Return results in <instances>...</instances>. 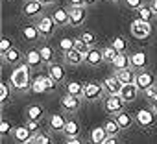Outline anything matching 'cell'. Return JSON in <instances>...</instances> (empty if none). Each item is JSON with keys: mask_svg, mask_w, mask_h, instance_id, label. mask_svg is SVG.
I'll return each mask as SVG.
<instances>
[{"mask_svg": "<svg viewBox=\"0 0 157 144\" xmlns=\"http://www.w3.org/2000/svg\"><path fill=\"white\" fill-rule=\"evenodd\" d=\"M107 137H109V135H107V131H105L104 126H102V127H94V129L91 131L89 140H91V144H104Z\"/></svg>", "mask_w": 157, "mask_h": 144, "instance_id": "obj_23", "label": "cell"}, {"mask_svg": "<svg viewBox=\"0 0 157 144\" xmlns=\"http://www.w3.org/2000/svg\"><path fill=\"white\" fill-rule=\"evenodd\" d=\"M124 104L126 102L120 98V94H107V98L104 102V109L109 115H117V113L124 111Z\"/></svg>", "mask_w": 157, "mask_h": 144, "instance_id": "obj_3", "label": "cell"}, {"mask_svg": "<svg viewBox=\"0 0 157 144\" xmlns=\"http://www.w3.org/2000/svg\"><path fill=\"white\" fill-rule=\"evenodd\" d=\"M135 85H137L139 91H146V89L155 85V76L151 74V72H148V70H140L135 76Z\"/></svg>", "mask_w": 157, "mask_h": 144, "instance_id": "obj_5", "label": "cell"}, {"mask_svg": "<svg viewBox=\"0 0 157 144\" xmlns=\"http://www.w3.org/2000/svg\"><path fill=\"white\" fill-rule=\"evenodd\" d=\"M150 8L153 9V13L157 15V0H151V4H150Z\"/></svg>", "mask_w": 157, "mask_h": 144, "instance_id": "obj_51", "label": "cell"}, {"mask_svg": "<svg viewBox=\"0 0 157 144\" xmlns=\"http://www.w3.org/2000/svg\"><path fill=\"white\" fill-rule=\"evenodd\" d=\"M104 144H118V138H117V135H109L107 138H105V142Z\"/></svg>", "mask_w": 157, "mask_h": 144, "instance_id": "obj_47", "label": "cell"}, {"mask_svg": "<svg viewBox=\"0 0 157 144\" xmlns=\"http://www.w3.org/2000/svg\"><path fill=\"white\" fill-rule=\"evenodd\" d=\"M32 89H33V93H37V94L46 93V89H44V83H43V78H41V76H37V78L32 81Z\"/></svg>", "mask_w": 157, "mask_h": 144, "instance_id": "obj_36", "label": "cell"}, {"mask_svg": "<svg viewBox=\"0 0 157 144\" xmlns=\"http://www.w3.org/2000/svg\"><path fill=\"white\" fill-rule=\"evenodd\" d=\"M151 111H153V113H157V102H153V104H151Z\"/></svg>", "mask_w": 157, "mask_h": 144, "instance_id": "obj_53", "label": "cell"}, {"mask_svg": "<svg viewBox=\"0 0 157 144\" xmlns=\"http://www.w3.org/2000/svg\"><path fill=\"white\" fill-rule=\"evenodd\" d=\"M10 85L15 89V91H24L28 85H30V66L24 63V65H17L10 76Z\"/></svg>", "mask_w": 157, "mask_h": 144, "instance_id": "obj_1", "label": "cell"}, {"mask_svg": "<svg viewBox=\"0 0 157 144\" xmlns=\"http://www.w3.org/2000/svg\"><path fill=\"white\" fill-rule=\"evenodd\" d=\"M8 98H10V85L2 83V85H0V104H6Z\"/></svg>", "mask_w": 157, "mask_h": 144, "instance_id": "obj_39", "label": "cell"}, {"mask_svg": "<svg viewBox=\"0 0 157 144\" xmlns=\"http://www.w3.org/2000/svg\"><path fill=\"white\" fill-rule=\"evenodd\" d=\"M124 2L129 9H139L140 6H144V0H124Z\"/></svg>", "mask_w": 157, "mask_h": 144, "instance_id": "obj_42", "label": "cell"}, {"mask_svg": "<svg viewBox=\"0 0 157 144\" xmlns=\"http://www.w3.org/2000/svg\"><path fill=\"white\" fill-rule=\"evenodd\" d=\"M67 93L78 98H83V85L80 81H68L67 83Z\"/></svg>", "mask_w": 157, "mask_h": 144, "instance_id": "obj_28", "label": "cell"}, {"mask_svg": "<svg viewBox=\"0 0 157 144\" xmlns=\"http://www.w3.org/2000/svg\"><path fill=\"white\" fill-rule=\"evenodd\" d=\"M115 120L118 122L120 129H128V127L133 124V116H131L129 113H126V111H120V113H117V115H115Z\"/></svg>", "mask_w": 157, "mask_h": 144, "instance_id": "obj_26", "label": "cell"}, {"mask_svg": "<svg viewBox=\"0 0 157 144\" xmlns=\"http://www.w3.org/2000/svg\"><path fill=\"white\" fill-rule=\"evenodd\" d=\"M129 32L135 39H146L151 35V22H144L140 19H135L129 24Z\"/></svg>", "mask_w": 157, "mask_h": 144, "instance_id": "obj_2", "label": "cell"}, {"mask_svg": "<svg viewBox=\"0 0 157 144\" xmlns=\"http://www.w3.org/2000/svg\"><path fill=\"white\" fill-rule=\"evenodd\" d=\"M65 144H83V140L80 137H67V142Z\"/></svg>", "mask_w": 157, "mask_h": 144, "instance_id": "obj_46", "label": "cell"}, {"mask_svg": "<svg viewBox=\"0 0 157 144\" xmlns=\"http://www.w3.org/2000/svg\"><path fill=\"white\" fill-rule=\"evenodd\" d=\"M104 94V85L96 83V81H89L83 85V98L87 102H94V100H100Z\"/></svg>", "mask_w": 157, "mask_h": 144, "instance_id": "obj_4", "label": "cell"}, {"mask_svg": "<svg viewBox=\"0 0 157 144\" xmlns=\"http://www.w3.org/2000/svg\"><path fill=\"white\" fill-rule=\"evenodd\" d=\"M10 48H13V46H11V41H10L8 37H4L2 43H0V54H6Z\"/></svg>", "mask_w": 157, "mask_h": 144, "instance_id": "obj_43", "label": "cell"}, {"mask_svg": "<svg viewBox=\"0 0 157 144\" xmlns=\"http://www.w3.org/2000/svg\"><path fill=\"white\" fill-rule=\"evenodd\" d=\"M35 26H37V30L41 32V35H43V37H50V35L54 33V30H56V26H57V24L54 22V19H52V17L43 15V17H39V19H37Z\"/></svg>", "mask_w": 157, "mask_h": 144, "instance_id": "obj_6", "label": "cell"}, {"mask_svg": "<svg viewBox=\"0 0 157 144\" xmlns=\"http://www.w3.org/2000/svg\"><path fill=\"white\" fill-rule=\"evenodd\" d=\"M43 9H44V6L39 2V0H28V2L24 4V8H22L24 15H26V17H30V19L43 15Z\"/></svg>", "mask_w": 157, "mask_h": 144, "instance_id": "obj_9", "label": "cell"}, {"mask_svg": "<svg viewBox=\"0 0 157 144\" xmlns=\"http://www.w3.org/2000/svg\"><path fill=\"white\" fill-rule=\"evenodd\" d=\"M98 0H85V6H93V4H96Z\"/></svg>", "mask_w": 157, "mask_h": 144, "instance_id": "obj_52", "label": "cell"}, {"mask_svg": "<svg viewBox=\"0 0 157 144\" xmlns=\"http://www.w3.org/2000/svg\"><path fill=\"white\" fill-rule=\"evenodd\" d=\"M21 57H22V54H21V50L19 48H10L6 54H2V59L6 61V63H10V65H19L21 63Z\"/></svg>", "mask_w": 157, "mask_h": 144, "instance_id": "obj_24", "label": "cell"}, {"mask_svg": "<svg viewBox=\"0 0 157 144\" xmlns=\"http://www.w3.org/2000/svg\"><path fill=\"white\" fill-rule=\"evenodd\" d=\"M68 15H70V26H82L85 22V8L83 6H70L68 8Z\"/></svg>", "mask_w": 157, "mask_h": 144, "instance_id": "obj_7", "label": "cell"}, {"mask_svg": "<svg viewBox=\"0 0 157 144\" xmlns=\"http://www.w3.org/2000/svg\"><path fill=\"white\" fill-rule=\"evenodd\" d=\"M41 78H43V83H44V89H46V93L54 91V85H56V81L50 78V74H44V76H41Z\"/></svg>", "mask_w": 157, "mask_h": 144, "instance_id": "obj_41", "label": "cell"}, {"mask_svg": "<svg viewBox=\"0 0 157 144\" xmlns=\"http://www.w3.org/2000/svg\"><path fill=\"white\" fill-rule=\"evenodd\" d=\"M135 120H137L139 126L150 127V126L153 124V111H150V109H140V111L135 115Z\"/></svg>", "mask_w": 157, "mask_h": 144, "instance_id": "obj_16", "label": "cell"}, {"mask_svg": "<svg viewBox=\"0 0 157 144\" xmlns=\"http://www.w3.org/2000/svg\"><path fill=\"white\" fill-rule=\"evenodd\" d=\"M63 59H65V63H68L72 66H78V65H82L85 61V54H82L80 50L72 48L68 52H63Z\"/></svg>", "mask_w": 157, "mask_h": 144, "instance_id": "obj_10", "label": "cell"}, {"mask_svg": "<svg viewBox=\"0 0 157 144\" xmlns=\"http://www.w3.org/2000/svg\"><path fill=\"white\" fill-rule=\"evenodd\" d=\"M144 93H146V98L150 100V98H151V96H153V94L157 93V89H155V85H153V87H150V89H146Z\"/></svg>", "mask_w": 157, "mask_h": 144, "instance_id": "obj_48", "label": "cell"}, {"mask_svg": "<svg viewBox=\"0 0 157 144\" xmlns=\"http://www.w3.org/2000/svg\"><path fill=\"white\" fill-rule=\"evenodd\" d=\"M80 37H82V39H83L89 46H94V44H96V35H94L93 32H83Z\"/></svg>", "mask_w": 157, "mask_h": 144, "instance_id": "obj_40", "label": "cell"}, {"mask_svg": "<svg viewBox=\"0 0 157 144\" xmlns=\"http://www.w3.org/2000/svg\"><path fill=\"white\" fill-rule=\"evenodd\" d=\"M63 133H65L67 137H78V135H80V124H78L76 120H72V118H70V120H67Z\"/></svg>", "mask_w": 157, "mask_h": 144, "instance_id": "obj_27", "label": "cell"}, {"mask_svg": "<svg viewBox=\"0 0 157 144\" xmlns=\"http://www.w3.org/2000/svg\"><path fill=\"white\" fill-rule=\"evenodd\" d=\"M26 65H28L30 68H37V66H41V65H43L41 52H39L37 48H32V50H28V52H26Z\"/></svg>", "mask_w": 157, "mask_h": 144, "instance_id": "obj_17", "label": "cell"}, {"mask_svg": "<svg viewBox=\"0 0 157 144\" xmlns=\"http://www.w3.org/2000/svg\"><path fill=\"white\" fill-rule=\"evenodd\" d=\"M117 50L113 48V46H105L104 50H102V57H104V63H113L115 61V57H117Z\"/></svg>", "mask_w": 157, "mask_h": 144, "instance_id": "obj_33", "label": "cell"}, {"mask_svg": "<svg viewBox=\"0 0 157 144\" xmlns=\"http://www.w3.org/2000/svg\"><path fill=\"white\" fill-rule=\"evenodd\" d=\"M48 74H50V78L56 81V83H59V81H63L65 80V66L63 65H59V63H50L48 65Z\"/></svg>", "mask_w": 157, "mask_h": 144, "instance_id": "obj_14", "label": "cell"}, {"mask_svg": "<svg viewBox=\"0 0 157 144\" xmlns=\"http://www.w3.org/2000/svg\"><path fill=\"white\" fill-rule=\"evenodd\" d=\"M24 144H37V142H35V138H32V140H28V142H24Z\"/></svg>", "mask_w": 157, "mask_h": 144, "instance_id": "obj_54", "label": "cell"}, {"mask_svg": "<svg viewBox=\"0 0 157 144\" xmlns=\"http://www.w3.org/2000/svg\"><path fill=\"white\" fill-rule=\"evenodd\" d=\"M111 65H113V68H115V70L129 68V66H131V57H129V55H126L124 52H120V54H117V57H115V61H113Z\"/></svg>", "mask_w": 157, "mask_h": 144, "instance_id": "obj_22", "label": "cell"}, {"mask_svg": "<svg viewBox=\"0 0 157 144\" xmlns=\"http://www.w3.org/2000/svg\"><path fill=\"white\" fill-rule=\"evenodd\" d=\"M137 15H139V19L140 21H144V22H150L151 19H153V9L150 8V6H140L139 9H137Z\"/></svg>", "mask_w": 157, "mask_h": 144, "instance_id": "obj_30", "label": "cell"}, {"mask_svg": "<svg viewBox=\"0 0 157 144\" xmlns=\"http://www.w3.org/2000/svg\"><path fill=\"white\" fill-rule=\"evenodd\" d=\"M137 94H139V89H137V85H135V83L122 85V89H120V98H122L126 104L135 102V100H137Z\"/></svg>", "mask_w": 157, "mask_h": 144, "instance_id": "obj_12", "label": "cell"}, {"mask_svg": "<svg viewBox=\"0 0 157 144\" xmlns=\"http://www.w3.org/2000/svg\"><path fill=\"white\" fill-rule=\"evenodd\" d=\"M74 48H76V50H80L82 54H87V52L91 50V46H89V44H87V43H85V41H83L82 37L74 39Z\"/></svg>", "mask_w": 157, "mask_h": 144, "instance_id": "obj_35", "label": "cell"}, {"mask_svg": "<svg viewBox=\"0 0 157 144\" xmlns=\"http://www.w3.org/2000/svg\"><path fill=\"white\" fill-rule=\"evenodd\" d=\"M111 46L120 54V52H124V50H126L128 43H126V39H124V37H115V39H113V43H111Z\"/></svg>", "mask_w": 157, "mask_h": 144, "instance_id": "obj_34", "label": "cell"}, {"mask_svg": "<svg viewBox=\"0 0 157 144\" xmlns=\"http://www.w3.org/2000/svg\"><path fill=\"white\" fill-rule=\"evenodd\" d=\"M80 105H82L80 98H78V96H72V94H68V93L61 98V107H63V111H67V113H76L78 109H80Z\"/></svg>", "mask_w": 157, "mask_h": 144, "instance_id": "obj_8", "label": "cell"}, {"mask_svg": "<svg viewBox=\"0 0 157 144\" xmlns=\"http://www.w3.org/2000/svg\"><path fill=\"white\" fill-rule=\"evenodd\" d=\"M39 2L43 4V6H52V4H56L57 0H39Z\"/></svg>", "mask_w": 157, "mask_h": 144, "instance_id": "obj_50", "label": "cell"}, {"mask_svg": "<svg viewBox=\"0 0 157 144\" xmlns=\"http://www.w3.org/2000/svg\"><path fill=\"white\" fill-rule=\"evenodd\" d=\"M33 138H35V142H37V144H54L52 137H50L48 133H43V131H39Z\"/></svg>", "mask_w": 157, "mask_h": 144, "instance_id": "obj_37", "label": "cell"}, {"mask_svg": "<svg viewBox=\"0 0 157 144\" xmlns=\"http://www.w3.org/2000/svg\"><path fill=\"white\" fill-rule=\"evenodd\" d=\"M70 6H85V0H68Z\"/></svg>", "mask_w": 157, "mask_h": 144, "instance_id": "obj_49", "label": "cell"}, {"mask_svg": "<svg viewBox=\"0 0 157 144\" xmlns=\"http://www.w3.org/2000/svg\"><path fill=\"white\" fill-rule=\"evenodd\" d=\"M0 133H2V135H10V133H13V131H11V126H10L8 120H2V122H0Z\"/></svg>", "mask_w": 157, "mask_h": 144, "instance_id": "obj_44", "label": "cell"}, {"mask_svg": "<svg viewBox=\"0 0 157 144\" xmlns=\"http://www.w3.org/2000/svg\"><path fill=\"white\" fill-rule=\"evenodd\" d=\"M48 124H50V129L52 131H61L63 133V129H65V124H67V118L63 116V115H59V113H54L50 118H48Z\"/></svg>", "mask_w": 157, "mask_h": 144, "instance_id": "obj_20", "label": "cell"}, {"mask_svg": "<svg viewBox=\"0 0 157 144\" xmlns=\"http://www.w3.org/2000/svg\"><path fill=\"white\" fill-rule=\"evenodd\" d=\"M111 2H117V0H111Z\"/></svg>", "mask_w": 157, "mask_h": 144, "instance_id": "obj_55", "label": "cell"}, {"mask_svg": "<svg viewBox=\"0 0 157 144\" xmlns=\"http://www.w3.org/2000/svg\"><path fill=\"white\" fill-rule=\"evenodd\" d=\"M104 129L107 131V135H118L120 126H118V122H117L115 118H107L105 124H104Z\"/></svg>", "mask_w": 157, "mask_h": 144, "instance_id": "obj_32", "label": "cell"}, {"mask_svg": "<svg viewBox=\"0 0 157 144\" xmlns=\"http://www.w3.org/2000/svg\"><path fill=\"white\" fill-rule=\"evenodd\" d=\"M102 85H104V91H105L107 94H120L122 83H120V80H118L117 76H107Z\"/></svg>", "mask_w": 157, "mask_h": 144, "instance_id": "obj_11", "label": "cell"}, {"mask_svg": "<svg viewBox=\"0 0 157 144\" xmlns=\"http://www.w3.org/2000/svg\"><path fill=\"white\" fill-rule=\"evenodd\" d=\"M129 57H131V68H144L148 65V55L144 52H135Z\"/></svg>", "mask_w": 157, "mask_h": 144, "instance_id": "obj_25", "label": "cell"}, {"mask_svg": "<svg viewBox=\"0 0 157 144\" xmlns=\"http://www.w3.org/2000/svg\"><path fill=\"white\" fill-rule=\"evenodd\" d=\"M59 48H61L63 52L72 50V48H74V39H70V37H63V39L59 41Z\"/></svg>", "mask_w": 157, "mask_h": 144, "instance_id": "obj_38", "label": "cell"}, {"mask_svg": "<svg viewBox=\"0 0 157 144\" xmlns=\"http://www.w3.org/2000/svg\"><path fill=\"white\" fill-rule=\"evenodd\" d=\"M43 115H44V109H43L41 105H30V107H28V111H26L28 120H41V118H43Z\"/></svg>", "mask_w": 157, "mask_h": 144, "instance_id": "obj_29", "label": "cell"}, {"mask_svg": "<svg viewBox=\"0 0 157 144\" xmlns=\"http://www.w3.org/2000/svg\"><path fill=\"white\" fill-rule=\"evenodd\" d=\"M13 138H15V142L24 144L33 138V133L28 129V126H17V127H13Z\"/></svg>", "mask_w": 157, "mask_h": 144, "instance_id": "obj_13", "label": "cell"}, {"mask_svg": "<svg viewBox=\"0 0 157 144\" xmlns=\"http://www.w3.org/2000/svg\"><path fill=\"white\" fill-rule=\"evenodd\" d=\"M102 61H104V57H102V50H98V48L91 46V50L85 54V63H87V65H91V66H98Z\"/></svg>", "mask_w": 157, "mask_h": 144, "instance_id": "obj_19", "label": "cell"}, {"mask_svg": "<svg viewBox=\"0 0 157 144\" xmlns=\"http://www.w3.org/2000/svg\"><path fill=\"white\" fill-rule=\"evenodd\" d=\"M39 52H41V57H43V63H46V65H50V63H54V50L48 46V44H44V46H41L39 48Z\"/></svg>", "mask_w": 157, "mask_h": 144, "instance_id": "obj_31", "label": "cell"}, {"mask_svg": "<svg viewBox=\"0 0 157 144\" xmlns=\"http://www.w3.org/2000/svg\"><path fill=\"white\" fill-rule=\"evenodd\" d=\"M115 76L120 80L122 85H128V83H135V76L137 72H133V68H122V70H115Z\"/></svg>", "mask_w": 157, "mask_h": 144, "instance_id": "obj_15", "label": "cell"}, {"mask_svg": "<svg viewBox=\"0 0 157 144\" xmlns=\"http://www.w3.org/2000/svg\"><path fill=\"white\" fill-rule=\"evenodd\" d=\"M26 126H28V129L33 133V137L39 133V120H28V124H26Z\"/></svg>", "mask_w": 157, "mask_h": 144, "instance_id": "obj_45", "label": "cell"}, {"mask_svg": "<svg viewBox=\"0 0 157 144\" xmlns=\"http://www.w3.org/2000/svg\"><path fill=\"white\" fill-rule=\"evenodd\" d=\"M52 19L57 26H67L70 22V15H68V9L65 8H57L54 13H52Z\"/></svg>", "mask_w": 157, "mask_h": 144, "instance_id": "obj_21", "label": "cell"}, {"mask_svg": "<svg viewBox=\"0 0 157 144\" xmlns=\"http://www.w3.org/2000/svg\"><path fill=\"white\" fill-rule=\"evenodd\" d=\"M22 37H24L28 43H37L39 37H43V35H41V32L37 30L35 24H28V26L22 28Z\"/></svg>", "mask_w": 157, "mask_h": 144, "instance_id": "obj_18", "label": "cell"}]
</instances>
